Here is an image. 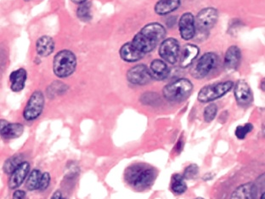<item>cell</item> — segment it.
Returning <instances> with one entry per match:
<instances>
[{
    "mask_svg": "<svg viewBox=\"0 0 265 199\" xmlns=\"http://www.w3.org/2000/svg\"><path fill=\"white\" fill-rule=\"evenodd\" d=\"M166 35V29L160 24L154 23L147 24L134 36L130 42L132 47L139 55L144 58L162 43Z\"/></svg>",
    "mask_w": 265,
    "mask_h": 199,
    "instance_id": "6da1fadb",
    "label": "cell"
},
{
    "mask_svg": "<svg viewBox=\"0 0 265 199\" xmlns=\"http://www.w3.org/2000/svg\"><path fill=\"white\" fill-rule=\"evenodd\" d=\"M157 174L156 169L149 164H135L125 171V180L132 188L141 192L153 185Z\"/></svg>",
    "mask_w": 265,
    "mask_h": 199,
    "instance_id": "7a4b0ae2",
    "label": "cell"
},
{
    "mask_svg": "<svg viewBox=\"0 0 265 199\" xmlns=\"http://www.w3.org/2000/svg\"><path fill=\"white\" fill-rule=\"evenodd\" d=\"M193 84L187 78H180L168 84L163 90V97L171 102H181L192 94Z\"/></svg>",
    "mask_w": 265,
    "mask_h": 199,
    "instance_id": "3957f363",
    "label": "cell"
},
{
    "mask_svg": "<svg viewBox=\"0 0 265 199\" xmlns=\"http://www.w3.org/2000/svg\"><path fill=\"white\" fill-rule=\"evenodd\" d=\"M77 67V58L73 52L61 50L54 58L53 69L58 77L65 78L69 77L75 72Z\"/></svg>",
    "mask_w": 265,
    "mask_h": 199,
    "instance_id": "277c9868",
    "label": "cell"
},
{
    "mask_svg": "<svg viewBox=\"0 0 265 199\" xmlns=\"http://www.w3.org/2000/svg\"><path fill=\"white\" fill-rule=\"evenodd\" d=\"M234 86L233 82L225 81L203 87L198 93V100L202 103L210 102L228 93Z\"/></svg>",
    "mask_w": 265,
    "mask_h": 199,
    "instance_id": "5b68a950",
    "label": "cell"
},
{
    "mask_svg": "<svg viewBox=\"0 0 265 199\" xmlns=\"http://www.w3.org/2000/svg\"><path fill=\"white\" fill-rule=\"evenodd\" d=\"M217 61V55L214 52L205 53L191 69L192 77L196 79H201L207 77L216 68Z\"/></svg>",
    "mask_w": 265,
    "mask_h": 199,
    "instance_id": "8992f818",
    "label": "cell"
},
{
    "mask_svg": "<svg viewBox=\"0 0 265 199\" xmlns=\"http://www.w3.org/2000/svg\"><path fill=\"white\" fill-rule=\"evenodd\" d=\"M45 96L40 90H36L29 98L23 111V117L26 121H33L43 113L45 107Z\"/></svg>",
    "mask_w": 265,
    "mask_h": 199,
    "instance_id": "52a82bcc",
    "label": "cell"
},
{
    "mask_svg": "<svg viewBox=\"0 0 265 199\" xmlns=\"http://www.w3.org/2000/svg\"><path fill=\"white\" fill-rule=\"evenodd\" d=\"M218 18V12L213 7H208L201 10L195 18V28L199 32H209L216 24Z\"/></svg>",
    "mask_w": 265,
    "mask_h": 199,
    "instance_id": "ba28073f",
    "label": "cell"
},
{
    "mask_svg": "<svg viewBox=\"0 0 265 199\" xmlns=\"http://www.w3.org/2000/svg\"><path fill=\"white\" fill-rule=\"evenodd\" d=\"M179 43L173 38L163 40L159 48V55L163 61L169 64H175L179 57Z\"/></svg>",
    "mask_w": 265,
    "mask_h": 199,
    "instance_id": "9c48e42d",
    "label": "cell"
},
{
    "mask_svg": "<svg viewBox=\"0 0 265 199\" xmlns=\"http://www.w3.org/2000/svg\"><path fill=\"white\" fill-rule=\"evenodd\" d=\"M127 79L129 83L135 85H145L149 84L152 77L150 76L149 68L145 65L140 64L128 70Z\"/></svg>",
    "mask_w": 265,
    "mask_h": 199,
    "instance_id": "30bf717a",
    "label": "cell"
},
{
    "mask_svg": "<svg viewBox=\"0 0 265 199\" xmlns=\"http://www.w3.org/2000/svg\"><path fill=\"white\" fill-rule=\"evenodd\" d=\"M180 36L185 40H191L195 35V16L191 12L183 14L179 22Z\"/></svg>",
    "mask_w": 265,
    "mask_h": 199,
    "instance_id": "8fae6325",
    "label": "cell"
},
{
    "mask_svg": "<svg viewBox=\"0 0 265 199\" xmlns=\"http://www.w3.org/2000/svg\"><path fill=\"white\" fill-rule=\"evenodd\" d=\"M235 97L238 105L241 106H248L253 100L252 92L248 84L245 80H239L235 85Z\"/></svg>",
    "mask_w": 265,
    "mask_h": 199,
    "instance_id": "7c38bea8",
    "label": "cell"
},
{
    "mask_svg": "<svg viewBox=\"0 0 265 199\" xmlns=\"http://www.w3.org/2000/svg\"><path fill=\"white\" fill-rule=\"evenodd\" d=\"M29 171L30 164L28 162L23 161V163L10 174V180L8 181V185L10 189H17L22 186L28 175Z\"/></svg>",
    "mask_w": 265,
    "mask_h": 199,
    "instance_id": "4fadbf2b",
    "label": "cell"
},
{
    "mask_svg": "<svg viewBox=\"0 0 265 199\" xmlns=\"http://www.w3.org/2000/svg\"><path fill=\"white\" fill-rule=\"evenodd\" d=\"M241 61V51L237 45H232L227 50L224 55V68L227 71H236Z\"/></svg>",
    "mask_w": 265,
    "mask_h": 199,
    "instance_id": "5bb4252c",
    "label": "cell"
},
{
    "mask_svg": "<svg viewBox=\"0 0 265 199\" xmlns=\"http://www.w3.org/2000/svg\"><path fill=\"white\" fill-rule=\"evenodd\" d=\"M258 188L253 182L243 184L234 191L230 199H256Z\"/></svg>",
    "mask_w": 265,
    "mask_h": 199,
    "instance_id": "9a60e30c",
    "label": "cell"
},
{
    "mask_svg": "<svg viewBox=\"0 0 265 199\" xmlns=\"http://www.w3.org/2000/svg\"><path fill=\"white\" fill-rule=\"evenodd\" d=\"M149 71L151 77L156 80H164L169 75V68L166 62L160 59H156L150 63Z\"/></svg>",
    "mask_w": 265,
    "mask_h": 199,
    "instance_id": "2e32d148",
    "label": "cell"
},
{
    "mask_svg": "<svg viewBox=\"0 0 265 199\" xmlns=\"http://www.w3.org/2000/svg\"><path fill=\"white\" fill-rule=\"evenodd\" d=\"M199 50L198 47L195 45L189 44L184 47L182 55L180 57V67L182 68H187L193 64L196 57L198 56Z\"/></svg>",
    "mask_w": 265,
    "mask_h": 199,
    "instance_id": "e0dca14e",
    "label": "cell"
},
{
    "mask_svg": "<svg viewBox=\"0 0 265 199\" xmlns=\"http://www.w3.org/2000/svg\"><path fill=\"white\" fill-rule=\"evenodd\" d=\"M26 71L24 68H19L12 72L10 75V89L14 92H20L25 88Z\"/></svg>",
    "mask_w": 265,
    "mask_h": 199,
    "instance_id": "ac0fdd59",
    "label": "cell"
},
{
    "mask_svg": "<svg viewBox=\"0 0 265 199\" xmlns=\"http://www.w3.org/2000/svg\"><path fill=\"white\" fill-rule=\"evenodd\" d=\"M181 0H159L155 5V12L159 16H167L179 9Z\"/></svg>",
    "mask_w": 265,
    "mask_h": 199,
    "instance_id": "d6986e66",
    "label": "cell"
},
{
    "mask_svg": "<svg viewBox=\"0 0 265 199\" xmlns=\"http://www.w3.org/2000/svg\"><path fill=\"white\" fill-rule=\"evenodd\" d=\"M36 50L40 56H48L54 52V40L48 36H43L36 43Z\"/></svg>",
    "mask_w": 265,
    "mask_h": 199,
    "instance_id": "ffe728a7",
    "label": "cell"
},
{
    "mask_svg": "<svg viewBox=\"0 0 265 199\" xmlns=\"http://www.w3.org/2000/svg\"><path fill=\"white\" fill-rule=\"evenodd\" d=\"M23 132H24V126L22 124L8 123V124L3 128L1 136L5 140H12V139L19 138L20 136L23 135Z\"/></svg>",
    "mask_w": 265,
    "mask_h": 199,
    "instance_id": "44dd1931",
    "label": "cell"
},
{
    "mask_svg": "<svg viewBox=\"0 0 265 199\" xmlns=\"http://www.w3.org/2000/svg\"><path fill=\"white\" fill-rule=\"evenodd\" d=\"M119 55H120V57L126 62H136L143 59L142 56L134 50V48L130 45V42L126 43L121 46L119 50Z\"/></svg>",
    "mask_w": 265,
    "mask_h": 199,
    "instance_id": "7402d4cb",
    "label": "cell"
},
{
    "mask_svg": "<svg viewBox=\"0 0 265 199\" xmlns=\"http://www.w3.org/2000/svg\"><path fill=\"white\" fill-rule=\"evenodd\" d=\"M23 155L21 153L14 155L12 157H9L5 163L3 164V171L5 174H10L20 164L23 162Z\"/></svg>",
    "mask_w": 265,
    "mask_h": 199,
    "instance_id": "603a6c76",
    "label": "cell"
},
{
    "mask_svg": "<svg viewBox=\"0 0 265 199\" xmlns=\"http://www.w3.org/2000/svg\"><path fill=\"white\" fill-rule=\"evenodd\" d=\"M172 190L173 193L178 194V195L186 193L187 186H186L185 178L183 177V175L179 174H175L172 176Z\"/></svg>",
    "mask_w": 265,
    "mask_h": 199,
    "instance_id": "cb8c5ba5",
    "label": "cell"
},
{
    "mask_svg": "<svg viewBox=\"0 0 265 199\" xmlns=\"http://www.w3.org/2000/svg\"><path fill=\"white\" fill-rule=\"evenodd\" d=\"M41 171L39 170H33L27 177L26 182V189L28 191H36L39 189V182L41 178Z\"/></svg>",
    "mask_w": 265,
    "mask_h": 199,
    "instance_id": "d4e9b609",
    "label": "cell"
},
{
    "mask_svg": "<svg viewBox=\"0 0 265 199\" xmlns=\"http://www.w3.org/2000/svg\"><path fill=\"white\" fill-rule=\"evenodd\" d=\"M77 16L82 22H90L91 18H92L90 3H82L77 8Z\"/></svg>",
    "mask_w": 265,
    "mask_h": 199,
    "instance_id": "484cf974",
    "label": "cell"
},
{
    "mask_svg": "<svg viewBox=\"0 0 265 199\" xmlns=\"http://www.w3.org/2000/svg\"><path fill=\"white\" fill-rule=\"evenodd\" d=\"M217 106L215 104H210L208 106H206L204 110V119L206 122L210 123L215 119L217 115Z\"/></svg>",
    "mask_w": 265,
    "mask_h": 199,
    "instance_id": "4316f807",
    "label": "cell"
},
{
    "mask_svg": "<svg viewBox=\"0 0 265 199\" xmlns=\"http://www.w3.org/2000/svg\"><path fill=\"white\" fill-rule=\"evenodd\" d=\"M252 129H253V125L250 123L246 124L244 125L238 126L236 129V135H237V138L243 140V139L246 138V135L249 134Z\"/></svg>",
    "mask_w": 265,
    "mask_h": 199,
    "instance_id": "83f0119b",
    "label": "cell"
},
{
    "mask_svg": "<svg viewBox=\"0 0 265 199\" xmlns=\"http://www.w3.org/2000/svg\"><path fill=\"white\" fill-rule=\"evenodd\" d=\"M51 177L48 172L42 173L41 178H40V182H39V191H45L48 188L49 184H50Z\"/></svg>",
    "mask_w": 265,
    "mask_h": 199,
    "instance_id": "f1b7e54d",
    "label": "cell"
},
{
    "mask_svg": "<svg viewBox=\"0 0 265 199\" xmlns=\"http://www.w3.org/2000/svg\"><path fill=\"white\" fill-rule=\"evenodd\" d=\"M197 174H198V167H197V165L196 164H191L190 166L186 168L183 177L185 179L191 180V179L195 178L197 175Z\"/></svg>",
    "mask_w": 265,
    "mask_h": 199,
    "instance_id": "f546056e",
    "label": "cell"
},
{
    "mask_svg": "<svg viewBox=\"0 0 265 199\" xmlns=\"http://www.w3.org/2000/svg\"><path fill=\"white\" fill-rule=\"evenodd\" d=\"M12 199H26V193L23 190H16L13 193Z\"/></svg>",
    "mask_w": 265,
    "mask_h": 199,
    "instance_id": "4dcf8cb0",
    "label": "cell"
},
{
    "mask_svg": "<svg viewBox=\"0 0 265 199\" xmlns=\"http://www.w3.org/2000/svg\"><path fill=\"white\" fill-rule=\"evenodd\" d=\"M64 199L63 197H62V194H61V192L60 191H56V192H54V194L52 195L51 199Z\"/></svg>",
    "mask_w": 265,
    "mask_h": 199,
    "instance_id": "1f68e13d",
    "label": "cell"
},
{
    "mask_svg": "<svg viewBox=\"0 0 265 199\" xmlns=\"http://www.w3.org/2000/svg\"><path fill=\"white\" fill-rule=\"evenodd\" d=\"M8 121H6V120H3V119H0V135H1V134H2V132H3V128H4V127L8 124Z\"/></svg>",
    "mask_w": 265,
    "mask_h": 199,
    "instance_id": "d6a6232c",
    "label": "cell"
},
{
    "mask_svg": "<svg viewBox=\"0 0 265 199\" xmlns=\"http://www.w3.org/2000/svg\"><path fill=\"white\" fill-rule=\"evenodd\" d=\"M73 3H77V4H82L83 3H86L87 0H72Z\"/></svg>",
    "mask_w": 265,
    "mask_h": 199,
    "instance_id": "836d02e7",
    "label": "cell"
},
{
    "mask_svg": "<svg viewBox=\"0 0 265 199\" xmlns=\"http://www.w3.org/2000/svg\"><path fill=\"white\" fill-rule=\"evenodd\" d=\"M260 199H265V193H263L262 196H261V198H260Z\"/></svg>",
    "mask_w": 265,
    "mask_h": 199,
    "instance_id": "e575fe53",
    "label": "cell"
},
{
    "mask_svg": "<svg viewBox=\"0 0 265 199\" xmlns=\"http://www.w3.org/2000/svg\"><path fill=\"white\" fill-rule=\"evenodd\" d=\"M202 199V198H197V199Z\"/></svg>",
    "mask_w": 265,
    "mask_h": 199,
    "instance_id": "d590c367",
    "label": "cell"
}]
</instances>
